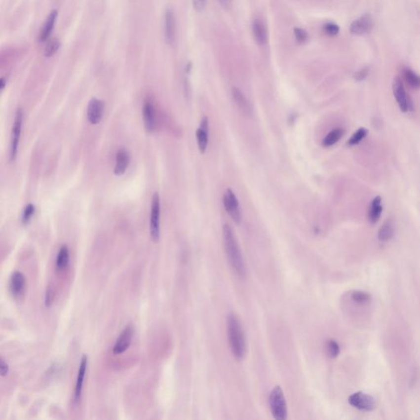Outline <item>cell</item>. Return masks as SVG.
Wrapping results in <instances>:
<instances>
[{"instance_id": "f1b7e54d", "label": "cell", "mask_w": 420, "mask_h": 420, "mask_svg": "<svg viewBox=\"0 0 420 420\" xmlns=\"http://www.w3.org/2000/svg\"><path fill=\"white\" fill-rule=\"evenodd\" d=\"M60 42L58 39H53L47 43L46 47L44 49V54L46 58H51L56 54L60 48Z\"/></svg>"}, {"instance_id": "4dcf8cb0", "label": "cell", "mask_w": 420, "mask_h": 420, "mask_svg": "<svg viewBox=\"0 0 420 420\" xmlns=\"http://www.w3.org/2000/svg\"><path fill=\"white\" fill-rule=\"evenodd\" d=\"M294 35L298 44H303L308 41V34L305 30L302 29L301 27H295Z\"/></svg>"}, {"instance_id": "8d00e7d4", "label": "cell", "mask_w": 420, "mask_h": 420, "mask_svg": "<svg viewBox=\"0 0 420 420\" xmlns=\"http://www.w3.org/2000/svg\"><path fill=\"white\" fill-rule=\"evenodd\" d=\"M231 1L232 0H219V2L221 3L222 6L224 8H229V7H231Z\"/></svg>"}, {"instance_id": "7c38bea8", "label": "cell", "mask_w": 420, "mask_h": 420, "mask_svg": "<svg viewBox=\"0 0 420 420\" xmlns=\"http://www.w3.org/2000/svg\"><path fill=\"white\" fill-rule=\"evenodd\" d=\"M142 118L145 130L148 133H153L156 130V111L154 105L151 101H146L142 108Z\"/></svg>"}, {"instance_id": "e575fe53", "label": "cell", "mask_w": 420, "mask_h": 420, "mask_svg": "<svg viewBox=\"0 0 420 420\" xmlns=\"http://www.w3.org/2000/svg\"><path fill=\"white\" fill-rule=\"evenodd\" d=\"M192 2L197 12H202L206 7L207 0H192Z\"/></svg>"}, {"instance_id": "52a82bcc", "label": "cell", "mask_w": 420, "mask_h": 420, "mask_svg": "<svg viewBox=\"0 0 420 420\" xmlns=\"http://www.w3.org/2000/svg\"><path fill=\"white\" fill-rule=\"evenodd\" d=\"M392 89H393L394 97L396 99L400 110L403 113H407L412 110L413 107H412L411 99L405 90L403 83L398 77L394 79Z\"/></svg>"}, {"instance_id": "f546056e", "label": "cell", "mask_w": 420, "mask_h": 420, "mask_svg": "<svg viewBox=\"0 0 420 420\" xmlns=\"http://www.w3.org/2000/svg\"><path fill=\"white\" fill-rule=\"evenodd\" d=\"M35 212H36V207L34 204H28L25 207L22 215V224L23 225H27L29 224L32 217L34 216Z\"/></svg>"}, {"instance_id": "8fae6325", "label": "cell", "mask_w": 420, "mask_h": 420, "mask_svg": "<svg viewBox=\"0 0 420 420\" xmlns=\"http://www.w3.org/2000/svg\"><path fill=\"white\" fill-rule=\"evenodd\" d=\"M105 113V103L103 100L92 98L87 106V119L90 124L97 125L100 123Z\"/></svg>"}, {"instance_id": "5bb4252c", "label": "cell", "mask_w": 420, "mask_h": 420, "mask_svg": "<svg viewBox=\"0 0 420 420\" xmlns=\"http://www.w3.org/2000/svg\"><path fill=\"white\" fill-rule=\"evenodd\" d=\"M176 38V18L171 8L167 9L164 17V39L168 45H173Z\"/></svg>"}, {"instance_id": "ffe728a7", "label": "cell", "mask_w": 420, "mask_h": 420, "mask_svg": "<svg viewBox=\"0 0 420 420\" xmlns=\"http://www.w3.org/2000/svg\"><path fill=\"white\" fill-rule=\"evenodd\" d=\"M252 32L255 40L259 45H265L267 43V29L262 20L257 18L253 21Z\"/></svg>"}, {"instance_id": "8992f818", "label": "cell", "mask_w": 420, "mask_h": 420, "mask_svg": "<svg viewBox=\"0 0 420 420\" xmlns=\"http://www.w3.org/2000/svg\"><path fill=\"white\" fill-rule=\"evenodd\" d=\"M224 205L225 210L234 223L240 224L242 220V214L239 205L238 199L231 189H228L224 194Z\"/></svg>"}, {"instance_id": "cb8c5ba5", "label": "cell", "mask_w": 420, "mask_h": 420, "mask_svg": "<svg viewBox=\"0 0 420 420\" xmlns=\"http://www.w3.org/2000/svg\"><path fill=\"white\" fill-rule=\"evenodd\" d=\"M343 135H344V131L343 129H334L325 136V138L323 139V146L324 147H330V146H334L335 144L338 143V141H340Z\"/></svg>"}, {"instance_id": "2e32d148", "label": "cell", "mask_w": 420, "mask_h": 420, "mask_svg": "<svg viewBox=\"0 0 420 420\" xmlns=\"http://www.w3.org/2000/svg\"><path fill=\"white\" fill-rule=\"evenodd\" d=\"M88 357L87 355H84L80 360V366L78 369L76 382L75 391H74V400L75 402H79L82 393L83 384L85 380V374L87 370Z\"/></svg>"}, {"instance_id": "d6a6232c", "label": "cell", "mask_w": 420, "mask_h": 420, "mask_svg": "<svg viewBox=\"0 0 420 420\" xmlns=\"http://www.w3.org/2000/svg\"><path fill=\"white\" fill-rule=\"evenodd\" d=\"M54 297H55L54 290L52 287H48L45 292V297H44V306L49 308L54 303Z\"/></svg>"}, {"instance_id": "603a6c76", "label": "cell", "mask_w": 420, "mask_h": 420, "mask_svg": "<svg viewBox=\"0 0 420 420\" xmlns=\"http://www.w3.org/2000/svg\"><path fill=\"white\" fill-rule=\"evenodd\" d=\"M394 233H395V229L392 222L386 221L382 224V226L379 229V233H378V237L380 241L385 242L387 240H391L393 237Z\"/></svg>"}, {"instance_id": "484cf974", "label": "cell", "mask_w": 420, "mask_h": 420, "mask_svg": "<svg viewBox=\"0 0 420 420\" xmlns=\"http://www.w3.org/2000/svg\"><path fill=\"white\" fill-rule=\"evenodd\" d=\"M350 298L352 302H354L355 305H364L371 301L370 295L368 294L366 292H360V291L353 292L350 294Z\"/></svg>"}, {"instance_id": "4316f807", "label": "cell", "mask_w": 420, "mask_h": 420, "mask_svg": "<svg viewBox=\"0 0 420 420\" xmlns=\"http://www.w3.org/2000/svg\"><path fill=\"white\" fill-rule=\"evenodd\" d=\"M326 352L328 357L331 359L338 357V355L340 354V346L338 343L333 339H329L326 343Z\"/></svg>"}, {"instance_id": "ba28073f", "label": "cell", "mask_w": 420, "mask_h": 420, "mask_svg": "<svg viewBox=\"0 0 420 420\" xmlns=\"http://www.w3.org/2000/svg\"><path fill=\"white\" fill-rule=\"evenodd\" d=\"M350 406L363 411H371L376 407V402L373 396L361 391L350 395L348 399Z\"/></svg>"}, {"instance_id": "4fadbf2b", "label": "cell", "mask_w": 420, "mask_h": 420, "mask_svg": "<svg viewBox=\"0 0 420 420\" xmlns=\"http://www.w3.org/2000/svg\"><path fill=\"white\" fill-rule=\"evenodd\" d=\"M374 21L369 14H364L350 24V32L355 36H363L371 32Z\"/></svg>"}, {"instance_id": "3957f363", "label": "cell", "mask_w": 420, "mask_h": 420, "mask_svg": "<svg viewBox=\"0 0 420 420\" xmlns=\"http://www.w3.org/2000/svg\"><path fill=\"white\" fill-rule=\"evenodd\" d=\"M269 407L275 420H285L287 418V402L281 386H275L270 392Z\"/></svg>"}, {"instance_id": "9c48e42d", "label": "cell", "mask_w": 420, "mask_h": 420, "mask_svg": "<svg viewBox=\"0 0 420 420\" xmlns=\"http://www.w3.org/2000/svg\"><path fill=\"white\" fill-rule=\"evenodd\" d=\"M134 337V327L132 324H128L124 328L119 337L115 343L113 352L115 355H121L128 350L131 345Z\"/></svg>"}, {"instance_id": "6da1fadb", "label": "cell", "mask_w": 420, "mask_h": 420, "mask_svg": "<svg viewBox=\"0 0 420 420\" xmlns=\"http://www.w3.org/2000/svg\"><path fill=\"white\" fill-rule=\"evenodd\" d=\"M227 330L231 353L236 360H241L246 355V341L240 319L235 313L227 318Z\"/></svg>"}, {"instance_id": "277c9868", "label": "cell", "mask_w": 420, "mask_h": 420, "mask_svg": "<svg viewBox=\"0 0 420 420\" xmlns=\"http://www.w3.org/2000/svg\"><path fill=\"white\" fill-rule=\"evenodd\" d=\"M160 197L154 193L151 202V218H150V234L153 242H158L160 238Z\"/></svg>"}, {"instance_id": "e0dca14e", "label": "cell", "mask_w": 420, "mask_h": 420, "mask_svg": "<svg viewBox=\"0 0 420 420\" xmlns=\"http://www.w3.org/2000/svg\"><path fill=\"white\" fill-rule=\"evenodd\" d=\"M57 17H58V11L54 10L49 13L48 17L45 19V22L42 26L41 31L39 32V37H38V39L40 43L45 42L49 39L51 36L52 32L54 31Z\"/></svg>"}, {"instance_id": "30bf717a", "label": "cell", "mask_w": 420, "mask_h": 420, "mask_svg": "<svg viewBox=\"0 0 420 420\" xmlns=\"http://www.w3.org/2000/svg\"><path fill=\"white\" fill-rule=\"evenodd\" d=\"M27 287V280L22 272L16 271L10 277L9 291L15 299H21L24 296Z\"/></svg>"}, {"instance_id": "d4e9b609", "label": "cell", "mask_w": 420, "mask_h": 420, "mask_svg": "<svg viewBox=\"0 0 420 420\" xmlns=\"http://www.w3.org/2000/svg\"><path fill=\"white\" fill-rule=\"evenodd\" d=\"M404 79L411 88L418 90L420 88V76L416 74L410 68H405L403 70Z\"/></svg>"}, {"instance_id": "7402d4cb", "label": "cell", "mask_w": 420, "mask_h": 420, "mask_svg": "<svg viewBox=\"0 0 420 420\" xmlns=\"http://www.w3.org/2000/svg\"><path fill=\"white\" fill-rule=\"evenodd\" d=\"M70 262V253L68 245H63L59 249L56 258V268L58 271H63L68 267Z\"/></svg>"}, {"instance_id": "d590c367", "label": "cell", "mask_w": 420, "mask_h": 420, "mask_svg": "<svg viewBox=\"0 0 420 420\" xmlns=\"http://www.w3.org/2000/svg\"><path fill=\"white\" fill-rule=\"evenodd\" d=\"M8 372H9V366H8L7 362L5 361L4 359L2 357L0 360V374H1V376H7Z\"/></svg>"}, {"instance_id": "836d02e7", "label": "cell", "mask_w": 420, "mask_h": 420, "mask_svg": "<svg viewBox=\"0 0 420 420\" xmlns=\"http://www.w3.org/2000/svg\"><path fill=\"white\" fill-rule=\"evenodd\" d=\"M369 68H363V69H361V70H360L359 72L355 73V79L357 80V81H362V80H364L366 79L367 76H369Z\"/></svg>"}, {"instance_id": "5b68a950", "label": "cell", "mask_w": 420, "mask_h": 420, "mask_svg": "<svg viewBox=\"0 0 420 420\" xmlns=\"http://www.w3.org/2000/svg\"><path fill=\"white\" fill-rule=\"evenodd\" d=\"M22 125H23V111L22 109H18L15 115L14 121L12 124V134H11L9 154L11 162H13L17 158L20 138L22 134Z\"/></svg>"}, {"instance_id": "d6986e66", "label": "cell", "mask_w": 420, "mask_h": 420, "mask_svg": "<svg viewBox=\"0 0 420 420\" xmlns=\"http://www.w3.org/2000/svg\"><path fill=\"white\" fill-rule=\"evenodd\" d=\"M232 98H233L235 104L238 108L240 113L245 116H250L251 115V106L247 99L245 98V95L241 92V90L238 88L233 87L231 90Z\"/></svg>"}, {"instance_id": "83f0119b", "label": "cell", "mask_w": 420, "mask_h": 420, "mask_svg": "<svg viewBox=\"0 0 420 420\" xmlns=\"http://www.w3.org/2000/svg\"><path fill=\"white\" fill-rule=\"evenodd\" d=\"M368 132H369L368 130L364 127H360V128L358 129L357 131L353 134L352 136L348 141V145L350 146H354L360 144L366 137Z\"/></svg>"}, {"instance_id": "44dd1931", "label": "cell", "mask_w": 420, "mask_h": 420, "mask_svg": "<svg viewBox=\"0 0 420 420\" xmlns=\"http://www.w3.org/2000/svg\"><path fill=\"white\" fill-rule=\"evenodd\" d=\"M382 213V198L376 196L373 199L369 211V220L372 224H375L379 221Z\"/></svg>"}, {"instance_id": "1f68e13d", "label": "cell", "mask_w": 420, "mask_h": 420, "mask_svg": "<svg viewBox=\"0 0 420 420\" xmlns=\"http://www.w3.org/2000/svg\"><path fill=\"white\" fill-rule=\"evenodd\" d=\"M339 31H340L339 26L334 23V22H327L323 26V32L327 36H329V37H335V36H337L339 33Z\"/></svg>"}, {"instance_id": "74e56055", "label": "cell", "mask_w": 420, "mask_h": 420, "mask_svg": "<svg viewBox=\"0 0 420 420\" xmlns=\"http://www.w3.org/2000/svg\"><path fill=\"white\" fill-rule=\"evenodd\" d=\"M0 85H1V90H4L5 85H6V82H5L4 78H2V79H1V81H0Z\"/></svg>"}, {"instance_id": "7a4b0ae2", "label": "cell", "mask_w": 420, "mask_h": 420, "mask_svg": "<svg viewBox=\"0 0 420 420\" xmlns=\"http://www.w3.org/2000/svg\"><path fill=\"white\" fill-rule=\"evenodd\" d=\"M223 237L227 257L231 268L238 277H245V266L242 254L233 231L229 224H225L223 228Z\"/></svg>"}, {"instance_id": "ac0fdd59", "label": "cell", "mask_w": 420, "mask_h": 420, "mask_svg": "<svg viewBox=\"0 0 420 420\" xmlns=\"http://www.w3.org/2000/svg\"><path fill=\"white\" fill-rule=\"evenodd\" d=\"M130 164V155L126 149H120L117 151L115 158V174L116 176L123 175L126 173Z\"/></svg>"}, {"instance_id": "9a60e30c", "label": "cell", "mask_w": 420, "mask_h": 420, "mask_svg": "<svg viewBox=\"0 0 420 420\" xmlns=\"http://www.w3.org/2000/svg\"><path fill=\"white\" fill-rule=\"evenodd\" d=\"M209 118L203 117L199 127L196 131L197 144L200 153H204L209 145Z\"/></svg>"}]
</instances>
